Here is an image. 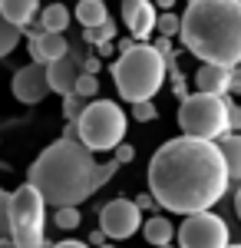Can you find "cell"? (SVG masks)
<instances>
[{
	"label": "cell",
	"mask_w": 241,
	"mask_h": 248,
	"mask_svg": "<svg viewBox=\"0 0 241 248\" xmlns=\"http://www.w3.org/2000/svg\"><path fill=\"white\" fill-rule=\"evenodd\" d=\"M228 186L231 175L215 139L182 133L162 142L149 159V192L162 209L175 215L211 209Z\"/></svg>",
	"instance_id": "6da1fadb"
},
{
	"label": "cell",
	"mask_w": 241,
	"mask_h": 248,
	"mask_svg": "<svg viewBox=\"0 0 241 248\" xmlns=\"http://www.w3.org/2000/svg\"><path fill=\"white\" fill-rule=\"evenodd\" d=\"M96 162L93 149L83 146L79 139H66L60 136L50 142L43 153L33 159V166L27 169V182L37 186L46 199V205H83L96 189Z\"/></svg>",
	"instance_id": "7a4b0ae2"
},
{
	"label": "cell",
	"mask_w": 241,
	"mask_h": 248,
	"mask_svg": "<svg viewBox=\"0 0 241 248\" xmlns=\"http://www.w3.org/2000/svg\"><path fill=\"white\" fill-rule=\"evenodd\" d=\"M179 40L202 63H241V0H188Z\"/></svg>",
	"instance_id": "3957f363"
},
{
	"label": "cell",
	"mask_w": 241,
	"mask_h": 248,
	"mask_svg": "<svg viewBox=\"0 0 241 248\" xmlns=\"http://www.w3.org/2000/svg\"><path fill=\"white\" fill-rule=\"evenodd\" d=\"M168 73L166 57L159 53V46H152L146 40H136L132 46L119 50V60L112 63V83L126 103L152 99L162 90Z\"/></svg>",
	"instance_id": "277c9868"
},
{
	"label": "cell",
	"mask_w": 241,
	"mask_h": 248,
	"mask_svg": "<svg viewBox=\"0 0 241 248\" xmlns=\"http://www.w3.org/2000/svg\"><path fill=\"white\" fill-rule=\"evenodd\" d=\"M76 129H79V142L90 146L93 153H112L126 139L129 116L112 99H90L83 113L76 116Z\"/></svg>",
	"instance_id": "5b68a950"
},
{
	"label": "cell",
	"mask_w": 241,
	"mask_h": 248,
	"mask_svg": "<svg viewBox=\"0 0 241 248\" xmlns=\"http://www.w3.org/2000/svg\"><path fill=\"white\" fill-rule=\"evenodd\" d=\"M43 215H46V199L37 186L23 182L17 192H10V242H14V248H46Z\"/></svg>",
	"instance_id": "8992f818"
},
{
	"label": "cell",
	"mask_w": 241,
	"mask_h": 248,
	"mask_svg": "<svg viewBox=\"0 0 241 248\" xmlns=\"http://www.w3.org/2000/svg\"><path fill=\"white\" fill-rule=\"evenodd\" d=\"M228 96V93H225ZM222 93H185L179 99V129L198 139H218L228 133V103Z\"/></svg>",
	"instance_id": "52a82bcc"
},
{
	"label": "cell",
	"mask_w": 241,
	"mask_h": 248,
	"mask_svg": "<svg viewBox=\"0 0 241 248\" xmlns=\"http://www.w3.org/2000/svg\"><path fill=\"white\" fill-rule=\"evenodd\" d=\"M179 248H225L228 245V222L218 218L211 209L188 212L185 222L175 232Z\"/></svg>",
	"instance_id": "ba28073f"
},
{
	"label": "cell",
	"mask_w": 241,
	"mask_h": 248,
	"mask_svg": "<svg viewBox=\"0 0 241 248\" xmlns=\"http://www.w3.org/2000/svg\"><path fill=\"white\" fill-rule=\"evenodd\" d=\"M99 229L109 242H126L142 229V209L136 205V199H112L99 209Z\"/></svg>",
	"instance_id": "9c48e42d"
},
{
	"label": "cell",
	"mask_w": 241,
	"mask_h": 248,
	"mask_svg": "<svg viewBox=\"0 0 241 248\" xmlns=\"http://www.w3.org/2000/svg\"><path fill=\"white\" fill-rule=\"evenodd\" d=\"M10 90L17 96L23 106H37L43 103L46 96H50V79H46V63H30V66H20L17 73H14V83H10Z\"/></svg>",
	"instance_id": "30bf717a"
},
{
	"label": "cell",
	"mask_w": 241,
	"mask_h": 248,
	"mask_svg": "<svg viewBox=\"0 0 241 248\" xmlns=\"http://www.w3.org/2000/svg\"><path fill=\"white\" fill-rule=\"evenodd\" d=\"M23 37H27V43H30V57L37 60V63H53V60H60L66 50H70V43H66V37L63 33H56V30H43V27H23Z\"/></svg>",
	"instance_id": "8fae6325"
},
{
	"label": "cell",
	"mask_w": 241,
	"mask_h": 248,
	"mask_svg": "<svg viewBox=\"0 0 241 248\" xmlns=\"http://www.w3.org/2000/svg\"><path fill=\"white\" fill-rule=\"evenodd\" d=\"M79 73H83V57L76 53L73 46L63 53L60 60H53V63H46V79H50V93L56 96H66L73 93L76 79H79Z\"/></svg>",
	"instance_id": "7c38bea8"
},
{
	"label": "cell",
	"mask_w": 241,
	"mask_h": 248,
	"mask_svg": "<svg viewBox=\"0 0 241 248\" xmlns=\"http://www.w3.org/2000/svg\"><path fill=\"white\" fill-rule=\"evenodd\" d=\"M159 20V7L152 0H122V23L136 40H149Z\"/></svg>",
	"instance_id": "4fadbf2b"
},
{
	"label": "cell",
	"mask_w": 241,
	"mask_h": 248,
	"mask_svg": "<svg viewBox=\"0 0 241 248\" xmlns=\"http://www.w3.org/2000/svg\"><path fill=\"white\" fill-rule=\"evenodd\" d=\"M231 86V66H222V63H202L198 73H195V90H205V93H228Z\"/></svg>",
	"instance_id": "5bb4252c"
},
{
	"label": "cell",
	"mask_w": 241,
	"mask_h": 248,
	"mask_svg": "<svg viewBox=\"0 0 241 248\" xmlns=\"http://www.w3.org/2000/svg\"><path fill=\"white\" fill-rule=\"evenodd\" d=\"M40 0H0V14L10 20V23H17V27H30V23H37L40 17Z\"/></svg>",
	"instance_id": "9a60e30c"
},
{
	"label": "cell",
	"mask_w": 241,
	"mask_h": 248,
	"mask_svg": "<svg viewBox=\"0 0 241 248\" xmlns=\"http://www.w3.org/2000/svg\"><path fill=\"white\" fill-rule=\"evenodd\" d=\"M218 149L225 155V166H228V175H231V182H241V133H222L218 139Z\"/></svg>",
	"instance_id": "2e32d148"
},
{
	"label": "cell",
	"mask_w": 241,
	"mask_h": 248,
	"mask_svg": "<svg viewBox=\"0 0 241 248\" xmlns=\"http://www.w3.org/2000/svg\"><path fill=\"white\" fill-rule=\"evenodd\" d=\"M142 235H146V242L152 248L166 245V242L175 238V225L168 222L166 215H149V218H142Z\"/></svg>",
	"instance_id": "e0dca14e"
},
{
	"label": "cell",
	"mask_w": 241,
	"mask_h": 248,
	"mask_svg": "<svg viewBox=\"0 0 241 248\" xmlns=\"http://www.w3.org/2000/svg\"><path fill=\"white\" fill-rule=\"evenodd\" d=\"M76 20H79V27H99V23H106L109 20L106 0H79L76 3Z\"/></svg>",
	"instance_id": "ac0fdd59"
},
{
	"label": "cell",
	"mask_w": 241,
	"mask_h": 248,
	"mask_svg": "<svg viewBox=\"0 0 241 248\" xmlns=\"http://www.w3.org/2000/svg\"><path fill=\"white\" fill-rule=\"evenodd\" d=\"M70 20H73L70 7H63V3H50V7H43V10H40L37 23L43 27V30H56V33H66Z\"/></svg>",
	"instance_id": "d6986e66"
},
{
	"label": "cell",
	"mask_w": 241,
	"mask_h": 248,
	"mask_svg": "<svg viewBox=\"0 0 241 248\" xmlns=\"http://www.w3.org/2000/svg\"><path fill=\"white\" fill-rule=\"evenodd\" d=\"M20 37H23V27L10 23V20L0 14V60L10 57V53L17 50V46H20Z\"/></svg>",
	"instance_id": "ffe728a7"
},
{
	"label": "cell",
	"mask_w": 241,
	"mask_h": 248,
	"mask_svg": "<svg viewBox=\"0 0 241 248\" xmlns=\"http://www.w3.org/2000/svg\"><path fill=\"white\" fill-rule=\"evenodd\" d=\"M155 30H159V37H179V30H182V14H172V10H162L159 20H155Z\"/></svg>",
	"instance_id": "44dd1931"
},
{
	"label": "cell",
	"mask_w": 241,
	"mask_h": 248,
	"mask_svg": "<svg viewBox=\"0 0 241 248\" xmlns=\"http://www.w3.org/2000/svg\"><path fill=\"white\" fill-rule=\"evenodd\" d=\"M83 40L86 43H106V40H116V23L106 20V23H99V27H83Z\"/></svg>",
	"instance_id": "7402d4cb"
},
{
	"label": "cell",
	"mask_w": 241,
	"mask_h": 248,
	"mask_svg": "<svg viewBox=\"0 0 241 248\" xmlns=\"http://www.w3.org/2000/svg\"><path fill=\"white\" fill-rule=\"evenodd\" d=\"M73 93H79L83 99H96V96H99V77L83 70L79 79H76V86H73Z\"/></svg>",
	"instance_id": "603a6c76"
},
{
	"label": "cell",
	"mask_w": 241,
	"mask_h": 248,
	"mask_svg": "<svg viewBox=\"0 0 241 248\" xmlns=\"http://www.w3.org/2000/svg\"><path fill=\"white\" fill-rule=\"evenodd\" d=\"M56 212V225L63 232H73L83 218H79V205H60V209H53Z\"/></svg>",
	"instance_id": "cb8c5ba5"
},
{
	"label": "cell",
	"mask_w": 241,
	"mask_h": 248,
	"mask_svg": "<svg viewBox=\"0 0 241 248\" xmlns=\"http://www.w3.org/2000/svg\"><path fill=\"white\" fill-rule=\"evenodd\" d=\"M155 116H159V109H155L152 99H139V103H132V119H136V123H152Z\"/></svg>",
	"instance_id": "d4e9b609"
},
{
	"label": "cell",
	"mask_w": 241,
	"mask_h": 248,
	"mask_svg": "<svg viewBox=\"0 0 241 248\" xmlns=\"http://www.w3.org/2000/svg\"><path fill=\"white\" fill-rule=\"evenodd\" d=\"M86 103H90V99H83L79 93H66L63 96V116H66V119H76V116L83 113Z\"/></svg>",
	"instance_id": "484cf974"
},
{
	"label": "cell",
	"mask_w": 241,
	"mask_h": 248,
	"mask_svg": "<svg viewBox=\"0 0 241 248\" xmlns=\"http://www.w3.org/2000/svg\"><path fill=\"white\" fill-rule=\"evenodd\" d=\"M10 235V192L0 189V238Z\"/></svg>",
	"instance_id": "4316f807"
},
{
	"label": "cell",
	"mask_w": 241,
	"mask_h": 248,
	"mask_svg": "<svg viewBox=\"0 0 241 248\" xmlns=\"http://www.w3.org/2000/svg\"><path fill=\"white\" fill-rule=\"evenodd\" d=\"M225 103H228V129L241 133V103H235L231 96H225Z\"/></svg>",
	"instance_id": "83f0119b"
},
{
	"label": "cell",
	"mask_w": 241,
	"mask_h": 248,
	"mask_svg": "<svg viewBox=\"0 0 241 248\" xmlns=\"http://www.w3.org/2000/svg\"><path fill=\"white\" fill-rule=\"evenodd\" d=\"M112 159H116L119 166H126V162H132V159H136V149H132L129 142H119V146L112 149Z\"/></svg>",
	"instance_id": "f1b7e54d"
},
{
	"label": "cell",
	"mask_w": 241,
	"mask_h": 248,
	"mask_svg": "<svg viewBox=\"0 0 241 248\" xmlns=\"http://www.w3.org/2000/svg\"><path fill=\"white\" fill-rule=\"evenodd\" d=\"M136 205H139L142 212H149V209H155L159 202H155V195H152V192H142V195H136Z\"/></svg>",
	"instance_id": "f546056e"
},
{
	"label": "cell",
	"mask_w": 241,
	"mask_h": 248,
	"mask_svg": "<svg viewBox=\"0 0 241 248\" xmlns=\"http://www.w3.org/2000/svg\"><path fill=\"white\" fill-rule=\"evenodd\" d=\"M83 70H86V73H99V70H103V57H99V53L86 57L83 60Z\"/></svg>",
	"instance_id": "4dcf8cb0"
},
{
	"label": "cell",
	"mask_w": 241,
	"mask_h": 248,
	"mask_svg": "<svg viewBox=\"0 0 241 248\" xmlns=\"http://www.w3.org/2000/svg\"><path fill=\"white\" fill-rule=\"evenodd\" d=\"M46 248H93L90 242H76V238H66V242H53V245Z\"/></svg>",
	"instance_id": "1f68e13d"
},
{
	"label": "cell",
	"mask_w": 241,
	"mask_h": 248,
	"mask_svg": "<svg viewBox=\"0 0 241 248\" xmlns=\"http://www.w3.org/2000/svg\"><path fill=\"white\" fill-rule=\"evenodd\" d=\"M228 93H241V66H231V86Z\"/></svg>",
	"instance_id": "d6a6232c"
},
{
	"label": "cell",
	"mask_w": 241,
	"mask_h": 248,
	"mask_svg": "<svg viewBox=\"0 0 241 248\" xmlns=\"http://www.w3.org/2000/svg\"><path fill=\"white\" fill-rule=\"evenodd\" d=\"M103 242H109V238H106V232H103V229H96L93 235H90V245H93V248H99Z\"/></svg>",
	"instance_id": "836d02e7"
},
{
	"label": "cell",
	"mask_w": 241,
	"mask_h": 248,
	"mask_svg": "<svg viewBox=\"0 0 241 248\" xmlns=\"http://www.w3.org/2000/svg\"><path fill=\"white\" fill-rule=\"evenodd\" d=\"M96 50H99V57H112V40H106V43H96Z\"/></svg>",
	"instance_id": "e575fe53"
},
{
	"label": "cell",
	"mask_w": 241,
	"mask_h": 248,
	"mask_svg": "<svg viewBox=\"0 0 241 248\" xmlns=\"http://www.w3.org/2000/svg\"><path fill=\"white\" fill-rule=\"evenodd\" d=\"M155 7H159V10H172V7H175V0H155Z\"/></svg>",
	"instance_id": "d590c367"
},
{
	"label": "cell",
	"mask_w": 241,
	"mask_h": 248,
	"mask_svg": "<svg viewBox=\"0 0 241 248\" xmlns=\"http://www.w3.org/2000/svg\"><path fill=\"white\" fill-rule=\"evenodd\" d=\"M235 212H238V218H241V182H238V192H235Z\"/></svg>",
	"instance_id": "8d00e7d4"
},
{
	"label": "cell",
	"mask_w": 241,
	"mask_h": 248,
	"mask_svg": "<svg viewBox=\"0 0 241 248\" xmlns=\"http://www.w3.org/2000/svg\"><path fill=\"white\" fill-rule=\"evenodd\" d=\"M0 248H14V242H10V235H3V238H0Z\"/></svg>",
	"instance_id": "74e56055"
},
{
	"label": "cell",
	"mask_w": 241,
	"mask_h": 248,
	"mask_svg": "<svg viewBox=\"0 0 241 248\" xmlns=\"http://www.w3.org/2000/svg\"><path fill=\"white\" fill-rule=\"evenodd\" d=\"M99 248H116V245H112V242H103V245H99Z\"/></svg>",
	"instance_id": "f35d334b"
},
{
	"label": "cell",
	"mask_w": 241,
	"mask_h": 248,
	"mask_svg": "<svg viewBox=\"0 0 241 248\" xmlns=\"http://www.w3.org/2000/svg\"><path fill=\"white\" fill-rule=\"evenodd\" d=\"M225 248H241V245H231V242H228V245H225Z\"/></svg>",
	"instance_id": "ab89813d"
},
{
	"label": "cell",
	"mask_w": 241,
	"mask_h": 248,
	"mask_svg": "<svg viewBox=\"0 0 241 248\" xmlns=\"http://www.w3.org/2000/svg\"><path fill=\"white\" fill-rule=\"evenodd\" d=\"M155 248H172V245H168V242H166V245H155Z\"/></svg>",
	"instance_id": "60d3db41"
},
{
	"label": "cell",
	"mask_w": 241,
	"mask_h": 248,
	"mask_svg": "<svg viewBox=\"0 0 241 248\" xmlns=\"http://www.w3.org/2000/svg\"><path fill=\"white\" fill-rule=\"evenodd\" d=\"M238 66H241V63H238Z\"/></svg>",
	"instance_id": "b9f144b4"
}]
</instances>
